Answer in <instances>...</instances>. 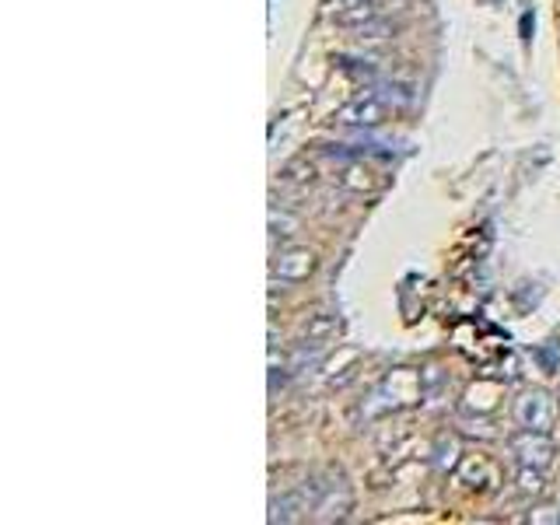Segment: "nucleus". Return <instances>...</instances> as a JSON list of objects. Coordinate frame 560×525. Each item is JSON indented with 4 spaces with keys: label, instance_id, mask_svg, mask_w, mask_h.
Wrapping results in <instances>:
<instances>
[{
    "label": "nucleus",
    "instance_id": "nucleus-1",
    "mask_svg": "<svg viewBox=\"0 0 560 525\" xmlns=\"http://www.w3.org/2000/svg\"><path fill=\"white\" fill-rule=\"evenodd\" d=\"M305 490V501H309V515L319 519V522H333V519H344L354 504L351 497V487L340 473H329L326 480H312V484L301 487Z\"/></svg>",
    "mask_w": 560,
    "mask_h": 525
},
{
    "label": "nucleus",
    "instance_id": "nucleus-2",
    "mask_svg": "<svg viewBox=\"0 0 560 525\" xmlns=\"http://www.w3.org/2000/svg\"><path fill=\"white\" fill-rule=\"evenodd\" d=\"M515 420L525 431H543L550 435L554 424H557V403L550 393L543 389H525L519 400H515Z\"/></svg>",
    "mask_w": 560,
    "mask_h": 525
},
{
    "label": "nucleus",
    "instance_id": "nucleus-3",
    "mask_svg": "<svg viewBox=\"0 0 560 525\" xmlns=\"http://www.w3.org/2000/svg\"><path fill=\"white\" fill-rule=\"evenodd\" d=\"M316 267H319V259H316V252L309 245H284L280 252H274V263H270L274 277L284 284L309 281L316 274Z\"/></svg>",
    "mask_w": 560,
    "mask_h": 525
},
{
    "label": "nucleus",
    "instance_id": "nucleus-4",
    "mask_svg": "<svg viewBox=\"0 0 560 525\" xmlns=\"http://www.w3.org/2000/svg\"><path fill=\"white\" fill-rule=\"evenodd\" d=\"M512 452H515L519 466H532V470H539V473H547V470L554 466V442H550V435H543V431H525V428H522L519 435L512 438Z\"/></svg>",
    "mask_w": 560,
    "mask_h": 525
},
{
    "label": "nucleus",
    "instance_id": "nucleus-5",
    "mask_svg": "<svg viewBox=\"0 0 560 525\" xmlns=\"http://www.w3.org/2000/svg\"><path fill=\"white\" fill-rule=\"evenodd\" d=\"M378 18H389L382 0H336L333 4V21L344 25V29H354V32L368 29Z\"/></svg>",
    "mask_w": 560,
    "mask_h": 525
},
{
    "label": "nucleus",
    "instance_id": "nucleus-6",
    "mask_svg": "<svg viewBox=\"0 0 560 525\" xmlns=\"http://www.w3.org/2000/svg\"><path fill=\"white\" fill-rule=\"evenodd\" d=\"M386 120H389V102L375 91H364L340 109V123H347V126H378Z\"/></svg>",
    "mask_w": 560,
    "mask_h": 525
},
{
    "label": "nucleus",
    "instance_id": "nucleus-7",
    "mask_svg": "<svg viewBox=\"0 0 560 525\" xmlns=\"http://www.w3.org/2000/svg\"><path fill=\"white\" fill-rule=\"evenodd\" d=\"M459 480L470 487H490L497 480V470L490 466V459H483V455H470L462 466H459Z\"/></svg>",
    "mask_w": 560,
    "mask_h": 525
},
{
    "label": "nucleus",
    "instance_id": "nucleus-8",
    "mask_svg": "<svg viewBox=\"0 0 560 525\" xmlns=\"http://www.w3.org/2000/svg\"><path fill=\"white\" fill-rule=\"evenodd\" d=\"M340 186L347 193H371L375 190V179H371V172L364 165H347L344 175H340Z\"/></svg>",
    "mask_w": 560,
    "mask_h": 525
},
{
    "label": "nucleus",
    "instance_id": "nucleus-9",
    "mask_svg": "<svg viewBox=\"0 0 560 525\" xmlns=\"http://www.w3.org/2000/svg\"><path fill=\"white\" fill-rule=\"evenodd\" d=\"M336 329H340V319H336V316H316L312 323L305 326V340H319V343H326V340L336 336Z\"/></svg>",
    "mask_w": 560,
    "mask_h": 525
},
{
    "label": "nucleus",
    "instance_id": "nucleus-10",
    "mask_svg": "<svg viewBox=\"0 0 560 525\" xmlns=\"http://www.w3.org/2000/svg\"><path fill=\"white\" fill-rule=\"evenodd\" d=\"M519 490L522 494H539L543 490V473L532 470V466H522L519 470Z\"/></svg>",
    "mask_w": 560,
    "mask_h": 525
},
{
    "label": "nucleus",
    "instance_id": "nucleus-11",
    "mask_svg": "<svg viewBox=\"0 0 560 525\" xmlns=\"http://www.w3.org/2000/svg\"><path fill=\"white\" fill-rule=\"evenodd\" d=\"M270 228H274V239H277V235H284V239H287V235H294L298 221H294V217H287V214H277V210H274V214H270Z\"/></svg>",
    "mask_w": 560,
    "mask_h": 525
}]
</instances>
